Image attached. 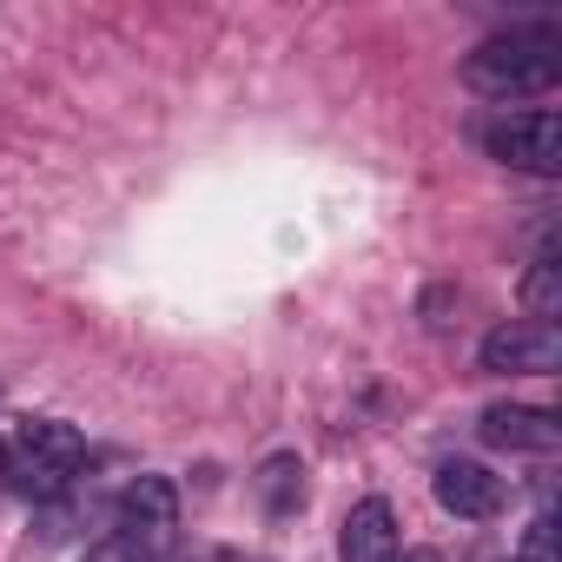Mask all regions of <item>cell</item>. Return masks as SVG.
Segmentation results:
<instances>
[{"instance_id": "obj_1", "label": "cell", "mask_w": 562, "mask_h": 562, "mask_svg": "<svg viewBox=\"0 0 562 562\" xmlns=\"http://www.w3.org/2000/svg\"><path fill=\"white\" fill-rule=\"evenodd\" d=\"M562 80V41L555 34H496L476 54H463V87L483 100H536Z\"/></svg>"}, {"instance_id": "obj_2", "label": "cell", "mask_w": 562, "mask_h": 562, "mask_svg": "<svg viewBox=\"0 0 562 562\" xmlns=\"http://www.w3.org/2000/svg\"><path fill=\"white\" fill-rule=\"evenodd\" d=\"M80 457H87V437L74 424H54V417L47 424H21V437L8 450V483L21 496H34V503H54L74 483Z\"/></svg>"}, {"instance_id": "obj_3", "label": "cell", "mask_w": 562, "mask_h": 562, "mask_svg": "<svg viewBox=\"0 0 562 562\" xmlns=\"http://www.w3.org/2000/svg\"><path fill=\"white\" fill-rule=\"evenodd\" d=\"M483 153L516 166V172H536V179H555L562 172V120L549 106H522V113H503L483 126Z\"/></svg>"}, {"instance_id": "obj_4", "label": "cell", "mask_w": 562, "mask_h": 562, "mask_svg": "<svg viewBox=\"0 0 562 562\" xmlns=\"http://www.w3.org/2000/svg\"><path fill=\"white\" fill-rule=\"evenodd\" d=\"M113 536L133 542L146 562H159V555L172 549V536H179V490H172V476H133V483L120 490Z\"/></svg>"}, {"instance_id": "obj_5", "label": "cell", "mask_w": 562, "mask_h": 562, "mask_svg": "<svg viewBox=\"0 0 562 562\" xmlns=\"http://www.w3.org/2000/svg\"><path fill=\"white\" fill-rule=\"evenodd\" d=\"M476 364H483L490 378H549V371L562 364V338H555V325L509 318V325H496V331L483 338Z\"/></svg>"}, {"instance_id": "obj_6", "label": "cell", "mask_w": 562, "mask_h": 562, "mask_svg": "<svg viewBox=\"0 0 562 562\" xmlns=\"http://www.w3.org/2000/svg\"><path fill=\"white\" fill-rule=\"evenodd\" d=\"M476 430H483V443L516 450V457H549V450L562 443V424H555V411H542V404H490V411L476 417Z\"/></svg>"}, {"instance_id": "obj_7", "label": "cell", "mask_w": 562, "mask_h": 562, "mask_svg": "<svg viewBox=\"0 0 562 562\" xmlns=\"http://www.w3.org/2000/svg\"><path fill=\"white\" fill-rule=\"evenodd\" d=\"M437 503L463 522H490L503 509V476L490 463H470V457H450L437 463Z\"/></svg>"}, {"instance_id": "obj_8", "label": "cell", "mask_w": 562, "mask_h": 562, "mask_svg": "<svg viewBox=\"0 0 562 562\" xmlns=\"http://www.w3.org/2000/svg\"><path fill=\"white\" fill-rule=\"evenodd\" d=\"M338 562H404L397 549V516L384 496L351 503V516L338 522Z\"/></svg>"}, {"instance_id": "obj_9", "label": "cell", "mask_w": 562, "mask_h": 562, "mask_svg": "<svg viewBox=\"0 0 562 562\" xmlns=\"http://www.w3.org/2000/svg\"><path fill=\"white\" fill-rule=\"evenodd\" d=\"M522 305H529L536 325H555V318H562V265H555V251H542V258L522 271Z\"/></svg>"}, {"instance_id": "obj_10", "label": "cell", "mask_w": 562, "mask_h": 562, "mask_svg": "<svg viewBox=\"0 0 562 562\" xmlns=\"http://www.w3.org/2000/svg\"><path fill=\"white\" fill-rule=\"evenodd\" d=\"M258 496H265L271 516L299 509V503H305V463H299V457H265V470H258Z\"/></svg>"}, {"instance_id": "obj_11", "label": "cell", "mask_w": 562, "mask_h": 562, "mask_svg": "<svg viewBox=\"0 0 562 562\" xmlns=\"http://www.w3.org/2000/svg\"><path fill=\"white\" fill-rule=\"evenodd\" d=\"M80 562H146V555H139L133 542H120V536H100V542H93Z\"/></svg>"}, {"instance_id": "obj_12", "label": "cell", "mask_w": 562, "mask_h": 562, "mask_svg": "<svg viewBox=\"0 0 562 562\" xmlns=\"http://www.w3.org/2000/svg\"><path fill=\"white\" fill-rule=\"evenodd\" d=\"M172 562H232V555H218V549H192V555H172Z\"/></svg>"}, {"instance_id": "obj_13", "label": "cell", "mask_w": 562, "mask_h": 562, "mask_svg": "<svg viewBox=\"0 0 562 562\" xmlns=\"http://www.w3.org/2000/svg\"><path fill=\"white\" fill-rule=\"evenodd\" d=\"M0 490H8V443H0Z\"/></svg>"}, {"instance_id": "obj_14", "label": "cell", "mask_w": 562, "mask_h": 562, "mask_svg": "<svg viewBox=\"0 0 562 562\" xmlns=\"http://www.w3.org/2000/svg\"><path fill=\"white\" fill-rule=\"evenodd\" d=\"M411 562H430V555H411Z\"/></svg>"}]
</instances>
